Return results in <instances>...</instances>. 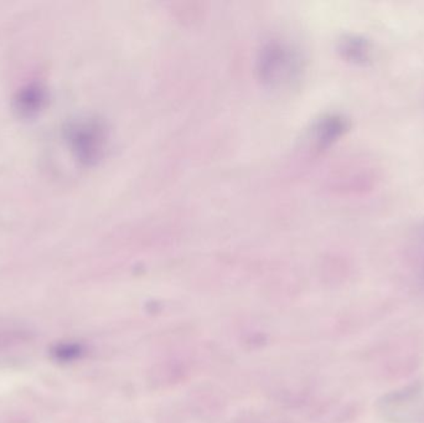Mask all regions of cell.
I'll return each mask as SVG.
<instances>
[{
    "label": "cell",
    "instance_id": "277c9868",
    "mask_svg": "<svg viewBox=\"0 0 424 423\" xmlns=\"http://www.w3.org/2000/svg\"><path fill=\"white\" fill-rule=\"evenodd\" d=\"M340 51L346 60L354 63H366L371 59V46L360 36H346L341 40Z\"/></svg>",
    "mask_w": 424,
    "mask_h": 423
},
{
    "label": "cell",
    "instance_id": "3957f363",
    "mask_svg": "<svg viewBox=\"0 0 424 423\" xmlns=\"http://www.w3.org/2000/svg\"><path fill=\"white\" fill-rule=\"evenodd\" d=\"M347 130V121L341 116L331 114L324 117L315 128V139L319 147H328L338 141Z\"/></svg>",
    "mask_w": 424,
    "mask_h": 423
},
{
    "label": "cell",
    "instance_id": "8992f818",
    "mask_svg": "<svg viewBox=\"0 0 424 423\" xmlns=\"http://www.w3.org/2000/svg\"><path fill=\"white\" fill-rule=\"evenodd\" d=\"M419 266H421V272L422 276L424 277V229L421 233V243H419Z\"/></svg>",
    "mask_w": 424,
    "mask_h": 423
},
{
    "label": "cell",
    "instance_id": "7a4b0ae2",
    "mask_svg": "<svg viewBox=\"0 0 424 423\" xmlns=\"http://www.w3.org/2000/svg\"><path fill=\"white\" fill-rule=\"evenodd\" d=\"M262 71L268 81L283 82L289 81L299 70V60L289 49L283 45H271L266 49L262 56Z\"/></svg>",
    "mask_w": 424,
    "mask_h": 423
},
{
    "label": "cell",
    "instance_id": "5b68a950",
    "mask_svg": "<svg viewBox=\"0 0 424 423\" xmlns=\"http://www.w3.org/2000/svg\"><path fill=\"white\" fill-rule=\"evenodd\" d=\"M84 348L82 345L77 343H59L52 345L50 349V355L52 360L57 362H71L76 360L80 356L82 355Z\"/></svg>",
    "mask_w": 424,
    "mask_h": 423
},
{
    "label": "cell",
    "instance_id": "6da1fadb",
    "mask_svg": "<svg viewBox=\"0 0 424 423\" xmlns=\"http://www.w3.org/2000/svg\"><path fill=\"white\" fill-rule=\"evenodd\" d=\"M379 415L391 423L424 421V381H414L382 396L377 402Z\"/></svg>",
    "mask_w": 424,
    "mask_h": 423
}]
</instances>
